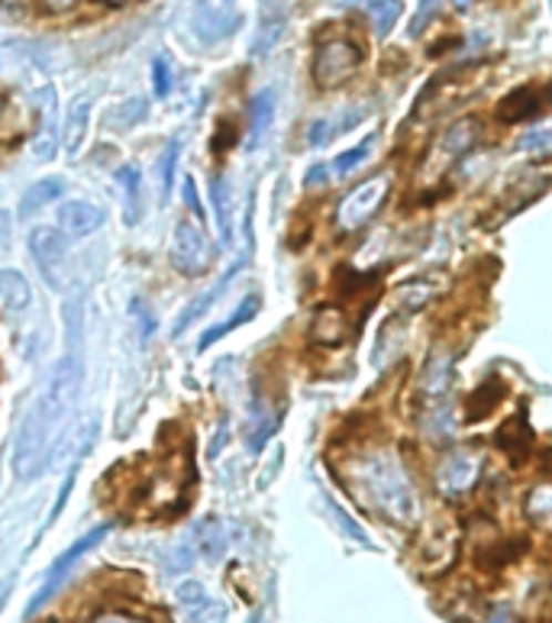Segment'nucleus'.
I'll return each instance as SVG.
<instances>
[{
	"instance_id": "nucleus-1",
	"label": "nucleus",
	"mask_w": 552,
	"mask_h": 623,
	"mask_svg": "<svg viewBox=\"0 0 552 623\" xmlns=\"http://www.w3.org/2000/svg\"><path fill=\"white\" fill-rule=\"evenodd\" d=\"M81 346H69V353L52 366L45 388L39 391V398L23 413L20 427H17V440H13V476L20 481L42 476L49 449L55 440V430L65 423V417L72 413L78 388H81Z\"/></svg>"
},
{
	"instance_id": "nucleus-2",
	"label": "nucleus",
	"mask_w": 552,
	"mask_h": 623,
	"mask_svg": "<svg viewBox=\"0 0 552 623\" xmlns=\"http://www.w3.org/2000/svg\"><path fill=\"white\" fill-rule=\"evenodd\" d=\"M356 484L378 513L398 527H413L420 520V494L413 478L395 449H375L356 469Z\"/></svg>"
},
{
	"instance_id": "nucleus-3",
	"label": "nucleus",
	"mask_w": 552,
	"mask_h": 623,
	"mask_svg": "<svg viewBox=\"0 0 552 623\" xmlns=\"http://www.w3.org/2000/svg\"><path fill=\"white\" fill-rule=\"evenodd\" d=\"M362 62H366V52L356 39L333 37L320 42L314 52V81H317V88L333 91V88L346 84L349 78H356Z\"/></svg>"
},
{
	"instance_id": "nucleus-4",
	"label": "nucleus",
	"mask_w": 552,
	"mask_h": 623,
	"mask_svg": "<svg viewBox=\"0 0 552 623\" xmlns=\"http://www.w3.org/2000/svg\"><path fill=\"white\" fill-rule=\"evenodd\" d=\"M388 191H391V175H375L359 187H352L336 207V229L339 233H359L385 207Z\"/></svg>"
},
{
	"instance_id": "nucleus-5",
	"label": "nucleus",
	"mask_w": 552,
	"mask_h": 623,
	"mask_svg": "<svg viewBox=\"0 0 552 623\" xmlns=\"http://www.w3.org/2000/svg\"><path fill=\"white\" fill-rule=\"evenodd\" d=\"M172 268L184 278H201L214 265V243L207 239L204 226L197 221H182L175 226L172 249H168Z\"/></svg>"
},
{
	"instance_id": "nucleus-6",
	"label": "nucleus",
	"mask_w": 552,
	"mask_h": 623,
	"mask_svg": "<svg viewBox=\"0 0 552 623\" xmlns=\"http://www.w3.org/2000/svg\"><path fill=\"white\" fill-rule=\"evenodd\" d=\"M111 533V523H101V527H94V530H88L81 540H74L69 550L62 552L55 562H52V569L45 572V582L39 588L37 594H33V601H30V607H27V617H33L39 607L49 601V598H55L59 594V588L69 582V575H72V569L88 555V552H94L101 543H104V537Z\"/></svg>"
},
{
	"instance_id": "nucleus-7",
	"label": "nucleus",
	"mask_w": 552,
	"mask_h": 623,
	"mask_svg": "<svg viewBox=\"0 0 552 623\" xmlns=\"http://www.w3.org/2000/svg\"><path fill=\"white\" fill-rule=\"evenodd\" d=\"M30 256L37 262L39 275L45 278V285L52 292L62 288V275H65V236L55 226H37L27 236Z\"/></svg>"
},
{
	"instance_id": "nucleus-8",
	"label": "nucleus",
	"mask_w": 552,
	"mask_h": 623,
	"mask_svg": "<svg viewBox=\"0 0 552 623\" xmlns=\"http://www.w3.org/2000/svg\"><path fill=\"white\" fill-rule=\"evenodd\" d=\"M481 456L479 452H472V449H456V452H449L446 459H442L440 472H437V484H440L442 494H449V498H459V494H466L481 476Z\"/></svg>"
},
{
	"instance_id": "nucleus-9",
	"label": "nucleus",
	"mask_w": 552,
	"mask_h": 623,
	"mask_svg": "<svg viewBox=\"0 0 552 623\" xmlns=\"http://www.w3.org/2000/svg\"><path fill=\"white\" fill-rule=\"evenodd\" d=\"M239 30V13L226 0H201L194 10V33L204 42H223Z\"/></svg>"
},
{
	"instance_id": "nucleus-10",
	"label": "nucleus",
	"mask_w": 552,
	"mask_h": 623,
	"mask_svg": "<svg viewBox=\"0 0 552 623\" xmlns=\"http://www.w3.org/2000/svg\"><path fill=\"white\" fill-rule=\"evenodd\" d=\"M175 601L182 604L187 623H226V604L207 594V588L187 579L175 588Z\"/></svg>"
},
{
	"instance_id": "nucleus-11",
	"label": "nucleus",
	"mask_w": 552,
	"mask_h": 623,
	"mask_svg": "<svg viewBox=\"0 0 552 623\" xmlns=\"http://www.w3.org/2000/svg\"><path fill=\"white\" fill-rule=\"evenodd\" d=\"M288 17H292V0H262L253 55H265L268 49H275V42L288 30Z\"/></svg>"
},
{
	"instance_id": "nucleus-12",
	"label": "nucleus",
	"mask_w": 552,
	"mask_h": 623,
	"mask_svg": "<svg viewBox=\"0 0 552 623\" xmlns=\"http://www.w3.org/2000/svg\"><path fill=\"white\" fill-rule=\"evenodd\" d=\"M39 104V126L37 136H33V159L37 162H52L55 152H59V111H55V91L52 88H42L37 98Z\"/></svg>"
},
{
	"instance_id": "nucleus-13",
	"label": "nucleus",
	"mask_w": 552,
	"mask_h": 623,
	"mask_svg": "<svg viewBox=\"0 0 552 623\" xmlns=\"http://www.w3.org/2000/svg\"><path fill=\"white\" fill-rule=\"evenodd\" d=\"M239 268H243V262H236L233 268H226L217 285H211L207 292L197 294V297H194V300H191V304L184 307L182 314H178V320H175V327H172V336H175V339H182L184 333H187V327H191V324H197V320H201V317H204V314H207V310H211V307H214L217 300H221L223 294H226V288H229L233 282H236Z\"/></svg>"
},
{
	"instance_id": "nucleus-14",
	"label": "nucleus",
	"mask_w": 552,
	"mask_h": 623,
	"mask_svg": "<svg viewBox=\"0 0 552 623\" xmlns=\"http://www.w3.org/2000/svg\"><path fill=\"white\" fill-rule=\"evenodd\" d=\"M104 217H108L104 207H98L91 201H65L62 211H59V226H62L65 236L81 239V236H91L94 229H101Z\"/></svg>"
},
{
	"instance_id": "nucleus-15",
	"label": "nucleus",
	"mask_w": 552,
	"mask_h": 623,
	"mask_svg": "<svg viewBox=\"0 0 552 623\" xmlns=\"http://www.w3.org/2000/svg\"><path fill=\"white\" fill-rule=\"evenodd\" d=\"M88 123H91V98L88 94H78L69 111H65V123H62V149L69 159H78L84 140H88Z\"/></svg>"
},
{
	"instance_id": "nucleus-16",
	"label": "nucleus",
	"mask_w": 552,
	"mask_h": 623,
	"mask_svg": "<svg viewBox=\"0 0 552 623\" xmlns=\"http://www.w3.org/2000/svg\"><path fill=\"white\" fill-rule=\"evenodd\" d=\"M543 111V94L536 88H514L508 98L498 104V120L501 123H527Z\"/></svg>"
},
{
	"instance_id": "nucleus-17",
	"label": "nucleus",
	"mask_w": 552,
	"mask_h": 623,
	"mask_svg": "<svg viewBox=\"0 0 552 623\" xmlns=\"http://www.w3.org/2000/svg\"><path fill=\"white\" fill-rule=\"evenodd\" d=\"M272 120H275V91L265 88V91H258L253 104H249V133H246V149L249 152H256L262 146V140L272 130Z\"/></svg>"
},
{
	"instance_id": "nucleus-18",
	"label": "nucleus",
	"mask_w": 552,
	"mask_h": 623,
	"mask_svg": "<svg viewBox=\"0 0 552 623\" xmlns=\"http://www.w3.org/2000/svg\"><path fill=\"white\" fill-rule=\"evenodd\" d=\"M479 120H459V123H452L449 130H446V136H442L440 143V155L442 159H449V162H456V159H462L469 149H476L479 143Z\"/></svg>"
},
{
	"instance_id": "nucleus-19",
	"label": "nucleus",
	"mask_w": 552,
	"mask_h": 623,
	"mask_svg": "<svg viewBox=\"0 0 552 623\" xmlns=\"http://www.w3.org/2000/svg\"><path fill=\"white\" fill-rule=\"evenodd\" d=\"M0 300H3V307L13 310V314H20V310L30 307L33 292H30V282L23 278V272H17V268H0Z\"/></svg>"
},
{
	"instance_id": "nucleus-20",
	"label": "nucleus",
	"mask_w": 552,
	"mask_h": 623,
	"mask_svg": "<svg viewBox=\"0 0 552 623\" xmlns=\"http://www.w3.org/2000/svg\"><path fill=\"white\" fill-rule=\"evenodd\" d=\"M211 207H214V221H217V233H221L223 246L233 243V217H229V207H233V194H229V182L223 175L211 178Z\"/></svg>"
},
{
	"instance_id": "nucleus-21",
	"label": "nucleus",
	"mask_w": 552,
	"mask_h": 623,
	"mask_svg": "<svg viewBox=\"0 0 552 623\" xmlns=\"http://www.w3.org/2000/svg\"><path fill=\"white\" fill-rule=\"evenodd\" d=\"M65 194V182L62 178H39L37 184H30L23 191V201H20V214L23 217H33L37 211L49 207L52 201H62Z\"/></svg>"
},
{
	"instance_id": "nucleus-22",
	"label": "nucleus",
	"mask_w": 552,
	"mask_h": 623,
	"mask_svg": "<svg viewBox=\"0 0 552 623\" xmlns=\"http://www.w3.org/2000/svg\"><path fill=\"white\" fill-rule=\"evenodd\" d=\"M191 550H194V555L207 559V562H221L223 555H226V537H223L221 523L204 520L194 530V537H191Z\"/></svg>"
},
{
	"instance_id": "nucleus-23",
	"label": "nucleus",
	"mask_w": 552,
	"mask_h": 623,
	"mask_svg": "<svg viewBox=\"0 0 552 623\" xmlns=\"http://www.w3.org/2000/svg\"><path fill=\"white\" fill-rule=\"evenodd\" d=\"M258 304H262V297L258 294H249L246 300H239V307L223 320V324H217L214 330H207L204 336H201V349H207V346H214L217 339H223V336H229V333L236 330V327H243V324H249L253 317L258 314Z\"/></svg>"
},
{
	"instance_id": "nucleus-24",
	"label": "nucleus",
	"mask_w": 552,
	"mask_h": 623,
	"mask_svg": "<svg viewBox=\"0 0 552 623\" xmlns=\"http://www.w3.org/2000/svg\"><path fill=\"white\" fill-rule=\"evenodd\" d=\"M442 294V285H433V282H427V278H413V282H407L401 285L398 292H395V304L401 307V310H420V307H427L430 300H437Z\"/></svg>"
},
{
	"instance_id": "nucleus-25",
	"label": "nucleus",
	"mask_w": 552,
	"mask_h": 623,
	"mask_svg": "<svg viewBox=\"0 0 552 623\" xmlns=\"http://www.w3.org/2000/svg\"><path fill=\"white\" fill-rule=\"evenodd\" d=\"M366 10L375 37L385 39L398 27V20H401V13H405V3H401V0H368Z\"/></svg>"
},
{
	"instance_id": "nucleus-26",
	"label": "nucleus",
	"mask_w": 552,
	"mask_h": 623,
	"mask_svg": "<svg viewBox=\"0 0 552 623\" xmlns=\"http://www.w3.org/2000/svg\"><path fill=\"white\" fill-rule=\"evenodd\" d=\"M113 182L123 187V194H126V223L133 226V223L140 221V187H143V178H140V168L136 165H123V168H116V175H113Z\"/></svg>"
},
{
	"instance_id": "nucleus-27",
	"label": "nucleus",
	"mask_w": 552,
	"mask_h": 623,
	"mask_svg": "<svg viewBox=\"0 0 552 623\" xmlns=\"http://www.w3.org/2000/svg\"><path fill=\"white\" fill-rule=\"evenodd\" d=\"M501 398H504V385L501 381H494V378L481 381L476 395H472V401H469V420H484L501 404Z\"/></svg>"
},
{
	"instance_id": "nucleus-28",
	"label": "nucleus",
	"mask_w": 552,
	"mask_h": 623,
	"mask_svg": "<svg viewBox=\"0 0 552 623\" xmlns=\"http://www.w3.org/2000/svg\"><path fill=\"white\" fill-rule=\"evenodd\" d=\"M371 146H375V136H366L359 146H352V149H346V152H339L336 159H333L330 165V178H346V175H352L362 162L368 159V152H371Z\"/></svg>"
},
{
	"instance_id": "nucleus-29",
	"label": "nucleus",
	"mask_w": 552,
	"mask_h": 623,
	"mask_svg": "<svg viewBox=\"0 0 552 623\" xmlns=\"http://www.w3.org/2000/svg\"><path fill=\"white\" fill-rule=\"evenodd\" d=\"M149 104L143 98H126L123 104H116L111 113H108V123L116 126V130H130V126H136L143 116H146Z\"/></svg>"
},
{
	"instance_id": "nucleus-30",
	"label": "nucleus",
	"mask_w": 552,
	"mask_h": 623,
	"mask_svg": "<svg viewBox=\"0 0 552 623\" xmlns=\"http://www.w3.org/2000/svg\"><path fill=\"white\" fill-rule=\"evenodd\" d=\"M346 320H343V314L339 310H324L320 317H317V330L314 336L320 339V343H327V346H336V343H343V336H346Z\"/></svg>"
},
{
	"instance_id": "nucleus-31",
	"label": "nucleus",
	"mask_w": 552,
	"mask_h": 623,
	"mask_svg": "<svg viewBox=\"0 0 552 623\" xmlns=\"http://www.w3.org/2000/svg\"><path fill=\"white\" fill-rule=\"evenodd\" d=\"M178 155H182V140H168L165 155H162V165H159V178H162V197L168 201L172 194V184H175V168H178Z\"/></svg>"
},
{
	"instance_id": "nucleus-32",
	"label": "nucleus",
	"mask_w": 552,
	"mask_h": 623,
	"mask_svg": "<svg viewBox=\"0 0 552 623\" xmlns=\"http://www.w3.org/2000/svg\"><path fill=\"white\" fill-rule=\"evenodd\" d=\"M172 88H175L172 59H168V55H155V59H152V91H155V98H168Z\"/></svg>"
},
{
	"instance_id": "nucleus-33",
	"label": "nucleus",
	"mask_w": 552,
	"mask_h": 623,
	"mask_svg": "<svg viewBox=\"0 0 552 623\" xmlns=\"http://www.w3.org/2000/svg\"><path fill=\"white\" fill-rule=\"evenodd\" d=\"M440 10V0H420L417 3V13H413V20H410V27H407V33L410 37H420L423 33V27L433 20V13Z\"/></svg>"
},
{
	"instance_id": "nucleus-34",
	"label": "nucleus",
	"mask_w": 552,
	"mask_h": 623,
	"mask_svg": "<svg viewBox=\"0 0 552 623\" xmlns=\"http://www.w3.org/2000/svg\"><path fill=\"white\" fill-rule=\"evenodd\" d=\"M333 136H336V130H333V120H314L310 126H307V146L310 149H320L330 143Z\"/></svg>"
},
{
	"instance_id": "nucleus-35",
	"label": "nucleus",
	"mask_w": 552,
	"mask_h": 623,
	"mask_svg": "<svg viewBox=\"0 0 552 623\" xmlns=\"http://www.w3.org/2000/svg\"><path fill=\"white\" fill-rule=\"evenodd\" d=\"M330 511L336 513V520H339V527H343V530H346V533H349V537H352L356 543H368L366 530H362V527H359V523H356V520H352L349 513L343 511V508H339L336 501H330Z\"/></svg>"
},
{
	"instance_id": "nucleus-36",
	"label": "nucleus",
	"mask_w": 552,
	"mask_h": 623,
	"mask_svg": "<svg viewBox=\"0 0 552 623\" xmlns=\"http://www.w3.org/2000/svg\"><path fill=\"white\" fill-rule=\"evenodd\" d=\"M182 194H184V204H187V207H191V214H194V221L204 223V207H201V197H197V182H194V175H187V178H184Z\"/></svg>"
},
{
	"instance_id": "nucleus-37",
	"label": "nucleus",
	"mask_w": 552,
	"mask_h": 623,
	"mask_svg": "<svg viewBox=\"0 0 552 623\" xmlns=\"http://www.w3.org/2000/svg\"><path fill=\"white\" fill-rule=\"evenodd\" d=\"M550 133H546V130H536V133H530V136L520 140V149H523V152H540V155H543V152H550Z\"/></svg>"
},
{
	"instance_id": "nucleus-38",
	"label": "nucleus",
	"mask_w": 552,
	"mask_h": 623,
	"mask_svg": "<svg viewBox=\"0 0 552 623\" xmlns=\"http://www.w3.org/2000/svg\"><path fill=\"white\" fill-rule=\"evenodd\" d=\"M133 317H143V343H146L149 336H152V330H155V320H152V314H149L146 300H133Z\"/></svg>"
},
{
	"instance_id": "nucleus-39",
	"label": "nucleus",
	"mask_w": 552,
	"mask_h": 623,
	"mask_svg": "<svg viewBox=\"0 0 552 623\" xmlns=\"http://www.w3.org/2000/svg\"><path fill=\"white\" fill-rule=\"evenodd\" d=\"M221 130H223L221 136H214V152H226V146H229V143L236 140V126H233L229 120H223Z\"/></svg>"
},
{
	"instance_id": "nucleus-40",
	"label": "nucleus",
	"mask_w": 552,
	"mask_h": 623,
	"mask_svg": "<svg viewBox=\"0 0 552 623\" xmlns=\"http://www.w3.org/2000/svg\"><path fill=\"white\" fill-rule=\"evenodd\" d=\"M91 623H146V621L130 617V614H120V611H104V614H98Z\"/></svg>"
},
{
	"instance_id": "nucleus-41",
	"label": "nucleus",
	"mask_w": 552,
	"mask_h": 623,
	"mask_svg": "<svg viewBox=\"0 0 552 623\" xmlns=\"http://www.w3.org/2000/svg\"><path fill=\"white\" fill-rule=\"evenodd\" d=\"M327 182H330V168H327V165H314V168L307 172V187H317V184L324 187Z\"/></svg>"
},
{
	"instance_id": "nucleus-42",
	"label": "nucleus",
	"mask_w": 552,
	"mask_h": 623,
	"mask_svg": "<svg viewBox=\"0 0 552 623\" xmlns=\"http://www.w3.org/2000/svg\"><path fill=\"white\" fill-rule=\"evenodd\" d=\"M7 594H10V582H0V611H3V601H7Z\"/></svg>"
},
{
	"instance_id": "nucleus-43",
	"label": "nucleus",
	"mask_w": 552,
	"mask_h": 623,
	"mask_svg": "<svg viewBox=\"0 0 552 623\" xmlns=\"http://www.w3.org/2000/svg\"><path fill=\"white\" fill-rule=\"evenodd\" d=\"M49 3H52V7H55V10H59V7H72L74 0H49Z\"/></svg>"
},
{
	"instance_id": "nucleus-44",
	"label": "nucleus",
	"mask_w": 552,
	"mask_h": 623,
	"mask_svg": "<svg viewBox=\"0 0 552 623\" xmlns=\"http://www.w3.org/2000/svg\"><path fill=\"white\" fill-rule=\"evenodd\" d=\"M469 3H472V0H452V7H456V10H466Z\"/></svg>"
},
{
	"instance_id": "nucleus-45",
	"label": "nucleus",
	"mask_w": 552,
	"mask_h": 623,
	"mask_svg": "<svg viewBox=\"0 0 552 623\" xmlns=\"http://www.w3.org/2000/svg\"><path fill=\"white\" fill-rule=\"evenodd\" d=\"M246 623H265V617H262V611H256V614H253V617H249V621Z\"/></svg>"
},
{
	"instance_id": "nucleus-46",
	"label": "nucleus",
	"mask_w": 552,
	"mask_h": 623,
	"mask_svg": "<svg viewBox=\"0 0 552 623\" xmlns=\"http://www.w3.org/2000/svg\"><path fill=\"white\" fill-rule=\"evenodd\" d=\"M104 3H123V0H104Z\"/></svg>"
},
{
	"instance_id": "nucleus-47",
	"label": "nucleus",
	"mask_w": 552,
	"mask_h": 623,
	"mask_svg": "<svg viewBox=\"0 0 552 623\" xmlns=\"http://www.w3.org/2000/svg\"><path fill=\"white\" fill-rule=\"evenodd\" d=\"M0 111H3V101H0Z\"/></svg>"
},
{
	"instance_id": "nucleus-48",
	"label": "nucleus",
	"mask_w": 552,
	"mask_h": 623,
	"mask_svg": "<svg viewBox=\"0 0 552 623\" xmlns=\"http://www.w3.org/2000/svg\"><path fill=\"white\" fill-rule=\"evenodd\" d=\"M226 3H229V0H226Z\"/></svg>"
}]
</instances>
